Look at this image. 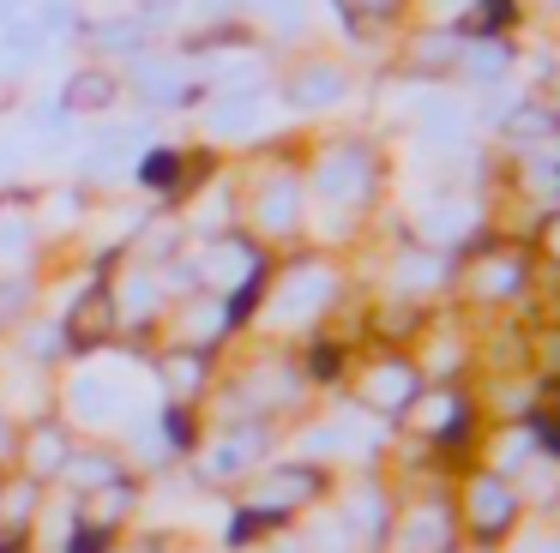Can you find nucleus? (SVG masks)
<instances>
[{
    "instance_id": "nucleus-12",
    "label": "nucleus",
    "mask_w": 560,
    "mask_h": 553,
    "mask_svg": "<svg viewBox=\"0 0 560 553\" xmlns=\"http://www.w3.org/2000/svg\"><path fill=\"white\" fill-rule=\"evenodd\" d=\"M206 127L218 139H235V132H254L259 127V91H223V103L206 115Z\"/></svg>"
},
{
    "instance_id": "nucleus-15",
    "label": "nucleus",
    "mask_w": 560,
    "mask_h": 553,
    "mask_svg": "<svg viewBox=\"0 0 560 553\" xmlns=\"http://www.w3.org/2000/svg\"><path fill=\"white\" fill-rule=\"evenodd\" d=\"M326 295H331V276L319 271V264H302V271L290 276V295H283L278 307L290 313V319H302V313H314V307H319V301H326Z\"/></svg>"
},
{
    "instance_id": "nucleus-2",
    "label": "nucleus",
    "mask_w": 560,
    "mask_h": 553,
    "mask_svg": "<svg viewBox=\"0 0 560 553\" xmlns=\"http://www.w3.org/2000/svg\"><path fill=\"white\" fill-rule=\"evenodd\" d=\"M464 511H470L476 536L494 541V536H506V529H512V511H518V505H512V487L500 475H476L470 493H464Z\"/></svg>"
},
{
    "instance_id": "nucleus-26",
    "label": "nucleus",
    "mask_w": 560,
    "mask_h": 553,
    "mask_svg": "<svg viewBox=\"0 0 560 553\" xmlns=\"http://www.w3.org/2000/svg\"><path fill=\"white\" fill-rule=\"evenodd\" d=\"M139 7H145V19H163V12H175L182 0H139Z\"/></svg>"
},
{
    "instance_id": "nucleus-6",
    "label": "nucleus",
    "mask_w": 560,
    "mask_h": 553,
    "mask_svg": "<svg viewBox=\"0 0 560 553\" xmlns=\"http://www.w3.org/2000/svg\"><path fill=\"white\" fill-rule=\"evenodd\" d=\"M362 403H374V409H410L416 403V373L404 367V361H380V367L362 379Z\"/></svg>"
},
{
    "instance_id": "nucleus-21",
    "label": "nucleus",
    "mask_w": 560,
    "mask_h": 553,
    "mask_svg": "<svg viewBox=\"0 0 560 553\" xmlns=\"http://www.w3.org/2000/svg\"><path fill=\"white\" fill-rule=\"evenodd\" d=\"M259 223H266V228H290L295 223V187H290V180L266 187V199H259Z\"/></svg>"
},
{
    "instance_id": "nucleus-31",
    "label": "nucleus",
    "mask_w": 560,
    "mask_h": 553,
    "mask_svg": "<svg viewBox=\"0 0 560 553\" xmlns=\"http://www.w3.org/2000/svg\"><path fill=\"white\" fill-rule=\"evenodd\" d=\"M530 553H560V541H542V548H530Z\"/></svg>"
},
{
    "instance_id": "nucleus-17",
    "label": "nucleus",
    "mask_w": 560,
    "mask_h": 553,
    "mask_svg": "<svg viewBox=\"0 0 560 553\" xmlns=\"http://www.w3.org/2000/svg\"><path fill=\"white\" fill-rule=\"evenodd\" d=\"M163 379H170V391L187 403V397L199 391V379H206V355H199V349H175V355H163Z\"/></svg>"
},
{
    "instance_id": "nucleus-22",
    "label": "nucleus",
    "mask_w": 560,
    "mask_h": 553,
    "mask_svg": "<svg viewBox=\"0 0 560 553\" xmlns=\"http://www.w3.org/2000/svg\"><path fill=\"white\" fill-rule=\"evenodd\" d=\"M452 421H458V397L434 391V397H422V403H416V427H428V433H446Z\"/></svg>"
},
{
    "instance_id": "nucleus-4",
    "label": "nucleus",
    "mask_w": 560,
    "mask_h": 553,
    "mask_svg": "<svg viewBox=\"0 0 560 553\" xmlns=\"http://www.w3.org/2000/svg\"><path fill=\"white\" fill-rule=\"evenodd\" d=\"M368 180H374V163H368V151H331L326 163L314 168V187L326 192L331 204H355L368 192Z\"/></svg>"
},
{
    "instance_id": "nucleus-23",
    "label": "nucleus",
    "mask_w": 560,
    "mask_h": 553,
    "mask_svg": "<svg viewBox=\"0 0 560 553\" xmlns=\"http://www.w3.org/2000/svg\"><path fill=\"white\" fill-rule=\"evenodd\" d=\"M139 175H145L151 187L175 192V187H182V156H175V151H151L145 163H139Z\"/></svg>"
},
{
    "instance_id": "nucleus-9",
    "label": "nucleus",
    "mask_w": 560,
    "mask_h": 553,
    "mask_svg": "<svg viewBox=\"0 0 560 553\" xmlns=\"http://www.w3.org/2000/svg\"><path fill=\"white\" fill-rule=\"evenodd\" d=\"M127 511H133V487H127V481H109V487L85 493V505H79V523L115 536V523H121Z\"/></svg>"
},
{
    "instance_id": "nucleus-1",
    "label": "nucleus",
    "mask_w": 560,
    "mask_h": 553,
    "mask_svg": "<svg viewBox=\"0 0 560 553\" xmlns=\"http://www.w3.org/2000/svg\"><path fill=\"white\" fill-rule=\"evenodd\" d=\"M307 499H319V469H302V463H290V469H271V475H259L254 487H247V517L254 523H278V517H290V511H302Z\"/></svg>"
},
{
    "instance_id": "nucleus-19",
    "label": "nucleus",
    "mask_w": 560,
    "mask_h": 553,
    "mask_svg": "<svg viewBox=\"0 0 560 553\" xmlns=\"http://www.w3.org/2000/svg\"><path fill=\"white\" fill-rule=\"evenodd\" d=\"M139 84H145V103H187V84L175 67H158V60H139Z\"/></svg>"
},
{
    "instance_id": "nucleus-16",
    "label": "nucleus",
    "mask_w": 560,
    "mask_h": 553,
    "mask_svg": "<svg viewBox=\"0 0 560 553\" xmlns=\"http://www.w3.org/2000/svg\"><path fill=\"white\" fill-rule=\"evenodd\" d=\"M158 276L151 271H139V276H127V289H115V313H121V319H151V313H158Z\"/></svg>"
},
{
    "instance_id": "nucleus-7",
    "label": "nucleus",
    "mask_w": 560,
    "mask_h": 553,
    "mask_svg": "<svg viewBox=\"0 0 560 553\" xmlns=\"http://www.w3.org/2000/svg\"><path fill=\"white\" fill-rule=\"evenodd\" d=\"M67 457H73V445H67V427H55V421L31 427V439H25V469H31V481L61 475V463H67Z\"/></svg>"
},
{
    "instance_id": "nucleus-29",
    "label": "nucleus",
    "mask_w": 560,
    "mask_h": 553,
    "mask_svg": "<svg viewBox=\"0 0 560 553\" xmlns=\"http://www.w3.org/2000/svg\"><path fill=\"white\" fill-rule=\"evenodd\" d=\"M548 252H560V216L548 223Z\"/></svg>"
},
{
    "instance_id": "nucleus-14",
    "label": "nucleus",
    "mask_w": 560,
    "mask_h": 553,
    "mask_svg": "<svg viewBox=\"0 0 560 553\" xmlns=\"http://www.w3.org/2000/svg\"><path fill=\"white\" fill-rule=\"evenodd\" d=\"M61 475L73 481V487L97 493V487H109V481H121V463H115L109 451H73V457L61 463Z\"/></svg>"
},
{
    "instance_id": "nucleus-3",
    "label": "nucleus",
    "mask_w": 560,
    "mask_h": 553,
    "mask_svg": "<svg viewBox=\"0 0 560 553\" xmlns=\"http://www.w3.org/2000/svg\"><path fill=\"white\" fill-rule=\"evenodd\" d=\"M115 325H121V313H115V289H85L79 307H67V343L97 349V343L115 337Z\"/></svg>"
},
{
    "instance_id": "nucleus-24",
    "label": "nucleus",
    "mask_w": 560,
    "mask_h": 553,
    "mask_svg": "<svg viewBox=\"0 0 560 553\" xmlns=\"http://www.w3.org/2000/svg\"><path fill=\"white\" fill-rule=\"evenodd\" d=\"M97 36L103 48H115V55H139V48H145V24H97Z\"/></svg>"
},
{
    "instance_id": "nucleus-27",
    "label": "nucleus",
    "mask_w": 560,
    "mask_h": 553,
    "mask_svg": "<svg viewBox=\"0 0 560 553\" xmlns=\"http://www.w3.org/2000/svg\"><path fill=\"white\" fill-rule=\"evenodd\" d=\"M0 457H13V421L0 415Z\"/></svg>"
},
{
    "instance_id": "nucleus-8",
    "label": "nucleus",
    "mask_w": 560,
    "mask_h": 553,
    "mask_svg": "<svg viewBox=\"0 0 560 553\" xmlns=\"http://www.w3.org/2000/svg\"><path fill=\"white\" fill-rule=\"evenodd\" d=\"M223 325H230V301H187V313H182V349H199V355H206V349L223 337Z\"/></svg>"
},
{
    "instance_id": "nucleus-18",
    "label": "nucleus",
    "mask_w": 560,
    "mask_h": 553,
    "mask_svg": "<svg viewBox=\"0 0 560 553\" xmlns=\"http://www.w3.org/2000/svg\"><path fill=\"white\" fill-rule=\"evenodd\" d=\"M109 403H121V391H115L109 379H97V373H85V379L73 385V409H79V421H109Z\"/></svg>"
},
{
    "instance_id": "nucleus-30",
    "label": "nucleus",
    "mask_w": 560,
    "mask_h": 553,
    "mask_svg": "<svg viewBox=\"0 0 560 553\" xmlns=\"http://www.w3.org/2000/svg\"><path fill=\"white\" fill-rule=\"evenodd\" d=\"M13 156H19L13 144H0V168H13Z\"/></svg>"
},
{
    "instance_id": "nucleus-28",
    "label": "nucleus",
    "mask_w": 560,
    "mask_h": 553,
    "mask_svg": "<svg viewBox=\"0 0 560 553\" xmlns=\"http://www.w3.org/2000/svg\"><path fill=\"white\" fill-rule=\"evenodd\" d=\"M350 7H362V12H392L398 0H350Z\"/></svg>"
},
{
    "instance_id": "nucleus-11",
    "label": "nucleus",
    "mask_w": 560,
    "mask_h": 553,
    "mask_svg": "<svg viewBox=\"0 0 560 553\" xmlns=\"http://www.w3.org/2000/svg\"><path fill=\"white\" fill-rule=\"evenodd\" d=\"M259 451H266V433H259V427H235V433H223L218 451L206 457V475H235V469H247Z\"/></svg>"
},
{
    "instance_id": "nucleus-13",
    "label": "nucleus",
    "mask_w": 560,
    "mask_h": 553,
    "mask_svg": "<svg viewBox=\"0 0 560 553\" xmlns=\"http://www.w3.org/2000/svg\"><path fill=\"white\" fill-rule=\"evenodd\" d=\"M43 48H49V36L37 31V19H13L0 31V67H31Z\"/></svg>"
},
{
    "instance_id": "nucleus-5",
    "label": "nucleus",
    "mask_w": 560,
    "mask_h": 553,
    "mask_svg": "<svg viewBox=\"0 0 560 553\" xmlns=\"http://www.w3.org/2000/svg\"><path fill=\"white\" fill-rule=\"evenodd\" d=\"M115 96H121V79L103 67H79L73 79L61 84V108L67 115H103V108H115Z\"/></svg>"
},
{
    "instance_id": "nucleus-25",
    "label": "nucleus",
    "mask_w": 560,
    "mask_h": 553,
    "mask_svg": "<svg viewBox=\"0 0 560 553\" xmlns=\"http://www.w3.org/2000/svg\"><path fill=\"white\" fill-rule=\"evenodd\" d=\"M31 307V283H0V331Z\"/></svg>"
},
{
    "instance_id": "nucleus-10",
    "label": "nucleus",
    "mask_w": 560,
    "mask_h": 553,
    "mask_svg": "<svg viewBox=\"0 0 560 553\" xmlns=\"http://www.w3.org/2000/svg\"><path fill=\"white\" fill-rule=\"evenodd\" d=\"M338 96H343V72L326 67V60H314V67H302L290 79V103L295 108H326V103H338Z\"/></svg>"
},
{
    "instance_id": "nucleus-20",
    "label": "nucleus",
    "mask_w": 560,
    "mask_h": 553,
    "mask_svg": "<svg viewBox=\"0 0 560 553\" xmlns=\"http://www.w3.org/2000/svg\"><path fill=\"white\" fill-rule=\"evenodd\" d=\"M446 548V517L440 511H416L404 523V553H440Z\"/></svg>"
}]
</instances>
